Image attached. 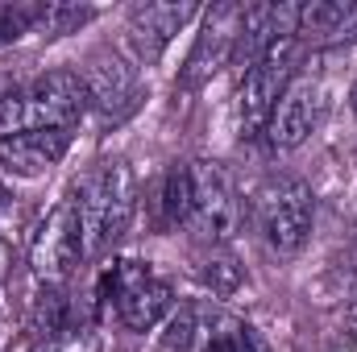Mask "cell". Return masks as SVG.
<instances>
[{"label": "cell", "instance_id": "cell-1", "mask_svg": "<svg viewBox=\"0 0 357 352\" xmlns=\"http://www.w3.org/2000/svg\"><path fill=\"white\" fill-rule=\"evenodd\" d=\"M91 108V91L79 71H46L25 91H13L0 99V137L25 133V129H75Z\"/></svg>", "mask_w": 357, "mask_h": 352}, {"label": "cell", "instance_id": "cell-2", "mask_svg": "<svg viewBox=\"0 0 357 352\" xmlns=\"http://www.w3.org/2000/svg\"><path fill=\"white\" fill-rule=\"evenodd\" d=\"M79 224H84V245L88 253H104L112 241L125 237L133 211H137V182L133 170L116 158L91 170L88 182L79 186Z\"/></svg>", "mask_w": 357, "mask_h": 352}, {"label": "cell", "instance_id": "cell-3", "mask_svg": "<svg viewBox=\"0 0 357 352\" xmlns=\"http://www.w3.org/2000/svg\"><path fill=\"white\" fill-rule=\"evenodd\" d=\"M312 216H316V199H312V186L299 178H270L254 199L258 232L278 257H295L307 245Z\"/></svg>", "mask_w": 357, "mask_h": 352}, {"label": "cell", "instance_id": "cell-4", "mask_svg": "<svg viewBox=\"0 0 357 352\" xmlns=\"http://www.w3.org/2000/svg\"><path fill=\"white\" fill-rule=\"evenodd\" d=\"M167 349L171 352H266V340L258 336L254 323L237 319L225 307L208 303H187L167 328Z\"/></svg>", "mask_w": 357, "mask_h": 352}, {"label": "cell", "instance_id": "cell-5", "mask_svg": "<svg viewBox=\"0 0 357 352\" xmlns=\"http://www.w3.org/2000/svg\"><path fill=\"white\" fill-rule=\"evenodd\" d=\"M100 294L116 307V319H121L129 332H150V328H158V323L171 315V307H175L171 286H167L146 262H116L104 273Z\"/></svg>", "mask_w": 357, "mask_h": 352}, {"label": "cell", "instance_id": "cell-6", "mask_svg": "<svg viewBox=\"0 0 357 352\" xmlns=\"http://www.w3.org/2000/svg\"><path fill=\"white\" fill-rule=\"evenodd\" d=\"M295 54H299V38L287 33V38H278L266 54L245 71L241 91H237V125H241V137L266 133L270 112L278 108L282 91L291 88V79H295Z\"/></svg>", "mask_w": 357, "mask_h": 352}, {"label": "cell", "instance_id": "cell-7", "mask_svg": "<svg viewBox=\"0 0 357 352\" xmlns=\"http://www.w3.org/2000/svg\"><path fill=\"white\" fill-rule=\"evenodd\" d=\"M199 241L225 245L237 224H241V203L229 175L216 162H191L187 166V220H183Z\"/></svg>", "mask_w": 357, "mask_h": 352}, {"label": "cell", "instance_id": "cell-8", "mask_svg": "<svg viewBox=\"0 0 357 352\" xmlns=\"http://www.w3.org/2000/svg\"><path fill=\"white\" fill-rule=\"evenodd\" d=\"M88 257V245H84V224H79V203L75 199H59L46 220L38 224L33 232V245H29V265L33 273L46 282V286H59L67 282L79 262Z\"/></svg>", "mask_w": 357, "mask_h": 352}, {"label": "cell", "instance_id": "cell-9", "mask_svg": "<svg viewBox=\"0 0 357 352\" xmlns=\"http://www.w3.org/2000/svg\"><path fill=\"white\" fill-rule=\"evenodd\" d=\"M71 150V129H25L0 137V170L13 178H42Z\"/></svg>", "mask_w": 357, "mask_h": 352}, {"label": "cell", "instance_id": "cell-10", "mask_svg": "<svg viewBox=\"0 0 357 352\" xmlns=\"http://www.w3.org/2000/svg\"><path fill=\"white\" fill-rule=\"evenodd\" d=\"M241 13L245 8H237V4H220V8L208 13V25L195 38V50L187 58V71H183V88H199L212 71H220L233 58L237 33H241Z\"/></svg>", "mask_w": 357, "mask_h": 352}, {"label": "cell", "instance_id": "cell-11", "mask_svg": "<svg viewBox=\"0 0 357 352\" xmlns=\"http://www.w3.org/2000/svg\"><path fill=\"white\" fill-rule=\"evenodd\" d=\"M320 120V88L312 79H291V88L282 91L278 108L270 112V125H266V141L270 150H295L307 141V133L316 129Z\"/></svg>", "mask_w": 357, "mask_h": 352}, {"label": "cell", "instance_id": "cell-12", "mask_svg": "<svg viewBox=\"0 0 357 352\" xmlns=\"http://www.w3.org/2000/svg\"><path fill=\"white\" fill-rule=\"evenodd\" d=\"M191 13H195L191 4H142V8H133V17H129V33H133V42L142 46V54L154 58V54L178 33V25H183Z\"/></svg>", "mask_w": 357, "mask_h": 352}, {"label": "cell", "instance_id": "cell-13", "mask_svg": "<svg viewBox=\"0 0 357 352\" xmlns=\"http://www.w3.org/2000/svg\"><path fill=\"white\" fill-rule=\"evenodd\" d=\"M354 21H357V4H349V0H312V4H299L295 33L337 42V38L354 33Z\"/></svg>", "mask_w": 357, "mask_h": 352}, {"label": "cell", "instance_id": "cell-14", "mask_svg": "<svg viewBox=\"0 0 357 352\" xmlns=\"http://www.w3.org/2000/svg\"><path fill=\"white\" fill-rule=\"evenodd\" d=\"M84 83L91 91V104H100L104 112L112 108H125L133 99V75L121 58H91V67L84 71Z\"/></svg>", "mask_w": 357, "mask_h": 352}, {"label": "cell", "instance_id": "cell-15", "mask_svg": "<svg viewBox=\"0 0 357 352\" xmlns=\"http://www.w3.org/2000/svg\"><path fill=\"white\" fill-rule=\"evenodd\" d=\"M195 273H199V282H204L212 294H220V298H225V294H237L241 282H245L241 262H237L225 245H212V249L199 257V269H195Z\"/></svg>", "mask_w": 357, "mask_h": 352}, {"label": "cell", "instance_id": "cell-16", "mask_svg": "<svg viewBox=\"0 0 357 352\" xmlns=\"http://www.w3.org/2000/svg\"><path fill=\"white\" fill-rule=\"evenodd\" d=\"M42 13H46V4H0V46L38 29Z\"/></svg>", "mask_w": 357, "mask_h": 352}, {"label": "cell", "instance_id": "cell-17", "mask_svg": "<svg viewBox=\"0 0 357 352\" xmlns=\"http://www.w3.org/2000/svg\"><path fill=\"white\" fill-rule=\"evenodd\" d=\"M162 220L167 224H183L187 220V166H175L167 182H162Z\"/></svg>", "mask_w": 357, "mask_h": 352}, {"label": "cell", "instance_id": "cell-18", "mask_svg": "<svg viewBox=\"0 0 357 352\" xmlns=\"http://www.w3.org/2000/svg\"><path fill=\"white\" fill-rule=\"evenodd\" d=\"M84 21H91V8H71V4H46V13H42V25H38V29H46L50 38H59V33H67V29L84 25Z\"/></svg>", "mask_w": 357, "mask_h": 352}, {"label": "cell", "instance_id": "cell-19", "mask_svg": "<svg viewBox=\"0 0 357 352\" xmlns=\"http://www.w3.org/2000/svg\"><path fill=\"white\" fill-rule=\"evenodd\" d=\"M42 352H100V336L91 332V328H67L59 340H50V344H42Z\"/></svg>", "mask_w": 357, "mask_h": 352}, {"label": "cell", "instance_id": "cell-20", "mask_svg": "<svg viewBox=\"0 0 357 352\" xmlns=\"http://www.w3.org/2000/svg\"><path fill=\"white\" fill-rule=\"evenodd\" d=\"M8 211V191H4V182H0V216Z\"/></svg>", "mask_w": 357, "mask_h": 352}, {"label": "cell", "instance_id": "cell-21", "mask_svg": "<svg viewBox=\"0 0 357 352\" xmlns=\"http://www.w3.org/2000/svg\"><path fill=\"white\" fill-rule=\"evenodd\" d=\"M349 104H354V112H357V83H354V91H349Z\"/></svg>", "mask_w": 357, "mask_h": 352}]
</instances>
